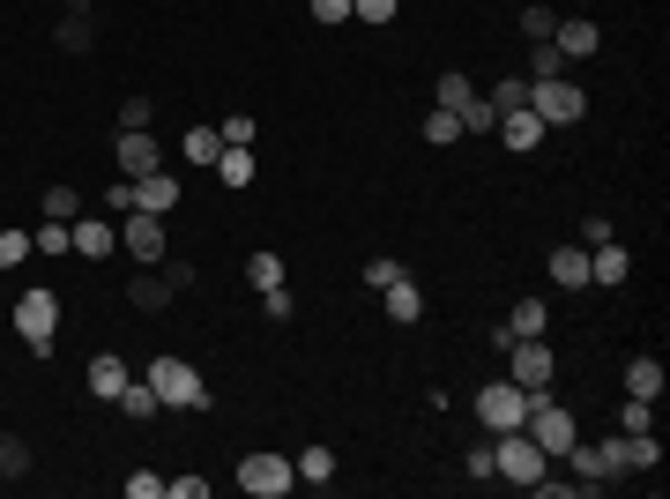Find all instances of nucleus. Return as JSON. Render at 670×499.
<instances>
[{
  "instance_id": "obj_11",
  "label": "nucleus",
  "mask_w": 670,
  "mask_h": 499,
  "mask_svg": "<svg viewBox=\"0 0 670 499\" xmlns=\"http://www.w3.org/2000/svg\"><path fill=\"white\" fill-rule=\"evenodd\" d=\"M68 231H74V253H82V261H112V253H120V224H112L104 209H82Z\"/></svg>"
},
{
  "instance_id": "obj_40",
  "label": "nucleus",
  "mask_w": 670,
  "mask_h": 499,
  "mask_svg": "<svg viewBox=\"0 0 670 499\" xmlns=\"http://www.w3.org/2000/svg\"><path fill=\"white\" fill-rule=\"evenodd\" d=\"M253 127H261V120H247V112H231V120H217V134L231 142V150H253Z\"/></svg>"
},
{
  "instance_id": "obj_8",
  "label": "nucleus",
  "mask_w": 670,
  "mask_h": 499,
  "mask_svg": "<svg viewBox=\"0 0 670 499\" xmlns=\"http://www.w3.org/2000/svg\"><path fill=\"white\" fill-rule=\"evenodd\" d=\"M172 217H149V209H127L120 217V247L134 253V261H142V269H157V261H164V247H172Z\"/></svg>"
},
{
  "instance_id": "obj_25",
  "label": "nucleus",
  "mask_w": 670,
  "mask_h": 499,
  "mask_svg": "<svg viewBox=\"0 0 670 499\" xmlns=\"http://www.w3.org/2000/svg\"><path fill=\"white\" fill-rule=\"evenodd\" d=\"M247 283H253V291H276V283H291V276H283V253H276V247L247 253Z\"/></svg>"
},
{
  "instance_id": "obj_47",
  "label": "nucleus",
  "mask_w": 670,
  "mask_h": 499,
  "mask_svg": "<svg viewBox=\"0 0 670 499\" xmlns=\"http://www.w3.org/2000/svg\"><path fill=\"white\" fill-rule=\"evenodd\" d=\"M164 499H209V477H164Z\"/></svg>"
},
{
  "instance_id": "obj_51",
  "label": "nucleus",
  "mask_w": 670,
  "mask_h": 499,
  "mask_svg": "<svg viewBox=\"0 0 670 499\" xmlns=\"http://www.w3.org/2000/svg\"><path fill=\"white\" fill-rule=\"evenodd\" d=\"M603 239H619V231H611V217H589V224H581V247H603Z\"/></svg>"
},
{
  "instance_id": "obj_31",
  "label": "nucleus",
  "mask_w": 670,
  "mask_h": 499,
  "mask_svg": "<svg viewBox=\"0 0 670 499\" xmlns=\"http://www.w3.org/2000/svg\"><path fill=\"white\" fill-rule=\"evenodd\" d=\"M551 76H567V52L551 46V38H537L529 46V82H551Z\"/></svg>"
},
{
  "instance_id": "obj_50",
  "label": "nucleus",
  "mask_w": 670,
  "mask_h": 499,
  "mask_svg": "<svg viewBox=\"0 0 670 499\" xmlns=\"http://www.w3.org/2000/svg\"><path fill=\"white\" fill-rule=\"evenodd\" d=\"M470 477H477V485H492V440H477V448H470Z\"/></svg>"
},
{
  "instance_id": "obj_45",
  "label": "nucleus",
  "mask_w": 670,
  "mask_h": 499,
  "mask_svg": "<svg viewBox=\"0 0 670 499\" xmlns=\"http://www.w3.org/2000/svg\"><path fill=\"white\" fill-rule=\"evenodd\" d=\"M127 209H134V179H112L104 187V217H127Z\"/></svg>"
},
{
  "instance_id": "obj_20",
  "label": "nucleus",
  "mask_w": 670,
  "mask_h": 499,
  "mask_svg": "<svg viewBox=\"0 0 670 499\" xmlns=\"http://www.w3.org/2000/svg\"><path fill=\"white\" fill-rule=\"evenodd\" d=\"M663 358H626V396H641V402H663Z\"/></svg>"
},
{
  "instance_id": "obj_27",
  "label": "nucleus",
  "mask_w": 670,
  "mask_h": 499,
  "mask_svg": "<svg viewBox=\"0 0 670 499\" xmlns=\"http://www.w3.org/2000/svg\"><path fill=\"white\" fill-rule=\"evenodd\" d=\"M298 485H313V492L336 485V448H306V455H298Z\"/></svg>"
},
{
  "instance_id": "obj_36",
  "label": "nucleus",
  "mask_w": 670,
  "mask_h": 499,
  "mask_svg": "<svg viewBox=\"0 0 670 499\" xmlns=\"http://www.w3.org/2000/svg\"><path fill=\"white\" fill-rule=\"evenodd\" d=\"M454 120H462V134H492V127H499V112H492V104H484V90H477V98L462 104Z\"/></svg>"
},
{
  "instance_id": "obj_1",
  "label": "nucleus",
  "mask_w": 670,
  "mask_h": 499,
  "mask_svg": "<svg viewBox=\"0 0 670 499\" xmlns=\"http://www.w3.org/2000/svg\"><path fill=\"white\" fill-rule=\"evenodd\" d=\"M142 380L157 388V402H164V410H209V402H217V388H209L187 358H149Z\"/></svg>"
},
{
  "instance_id": "obj_17",
  "label": "nucleus",
  "mask_w": 670,
  "mask_h": 499,
  "mask_svg": "<svg viewBox=\"0 0 670 499\" xmlns=\"http://www.w3.org/2000/svg\"><path fill=\"white\" fill-rule=\"evenodd\" d=\"M544 134H551V127L537 120L529 104H521V112H499V142H507V150H514V157H529V150H537V142H544Z\"/></svg>"
},
{
  "instance_id": "obj_24",
  "label": "nucleus",
  "mask_w": 670,
  "mask_h": 499,
  "mask_svg": "<svg viewBox=\"0 0 670 499\" xmlns=\"http://www.w3.org/2000/svg\"><path fill=\"white\" fill-rule=\"evenodd\" d=\"M217 150H223L217 127H187V134H179V157H187V164H201V172L217 164Z\"/></svg>"
},
{
  "instance_id": "obj_43",
  "label": "nucleus",
  "mask_w": 670,
  "mask_h": 499,
  "mask_svg": "<svg viewBox=\"0 0 670 499\" xmlns=\"http://www.w3.org/2000/svg\"><path fill=\"white\" fill-rule=\"evenodd\" d=\"M396 8H402V0H350V16H358V23H396Z\"/></svg>"
},
{
  "instance_id": "obj_23",
  "label": "nucleus",
  "mask_w": 670,
  "mask_h": 499,
  "mask_svg": "<svg viewBox=\"0 0 670 499\" xmlns=\"http://www.w3.org/2000/svg\"><path fill=\"white\" fill-rule=\"evenodd\" d=\"M209 172H217L223 187L239 194V187H253V150H231V142H223V150H217V164H209Z\"/></svg>"
},
{
  "instance_id": "obj_38",
  "label": "nucleus",
  "mask_w": 670,
  "mask_h": 499,
  "mask_svg": "<svg viewBox=\"0 0 670 499\" xmlns=\"http://www.w3.org/2000/svg\"><path fill=\"white\" fill-rule=\"evenodd\" d=\"M619 432H656V402L626 396V402H619Z\"/></svg>"
},
{
  "instance_id": "obj_12",
  "label": "nucleus",
  "mask_w": 670,
  "mask_h": 499,
  "mask_svg": "<svg viewBox=\"0 0 670 499\" xmlns=\"http://www.w3.org/2000/svg\"><path fill=\"white\" fill-rule=\"evenodd\" d=\"M127 380H134V373H127V358H120V350H98V358H90V373H82V388H90L98 402H120Z\"/></svg>"
},
{
  "instance_id": "obj_32",
  "label": "nucleus",
  "mask_w": 670,
  "mask_h": 499,
  "mask_svg": "<svg viewBox=\"0 0 670 499\" xmlns=\"http://www.w3.org/2000/svg\"><path fill=\"white\" fill-rule=\"evenodd\" d=\"M52 38H60V52H90V46H98V23H90V16H60Z\"/></svg>"
},
{
  "instance_id": "obj_34",
  "label": "nucleus",
  "mask_w": 670,
  "mask_h": 499,
  "mask_svg": "<svg viewBox=\"0 0 670 499\" xmlns=\"http://www.w3.org/2000/svg\"><path fill=\"white\" fill-rule=\"evenodd\" d=\"M424 142H432V150H447V142H462V120H454L447 104H432V112H424Z\"/></svg>"
},
{
  "instance_id": "obj_46",
  "label": "nucleus",
  "mask_w": 670,
  "mask_h": 499,
  "mask_svg": "<svg viewBox=\"0 0 670 499\" xmlns=\"http://www.w3.org/2000/svg\"><path fill=\"white\" fill-rule=\"evenodd\" d=\"M127 499H164V477H157V470H134V477H127Z\"/></svg>"
},
{
  "instance_id": "obj_15",
  "label": "nucleus",
  "mask_w": 670,
  "mask_h": 499,
  "mask_svg": "<svg viewBox=\"0 0 670 499\" xmlns=\"http://www.w3.org/2000/svg\"><path fill=\"white\" fill-rule=\"evenodd\" d=\"M134 209H149V217H172V209H179V179L164 172V164H157V172H142V179H134Z\"/></svg>"
},
{
  "instance_id": "obj_42",
  "label": "nucleus",
  "mask_w": 670,
  "mask_h": 499,
  "mask_svg": "<svg viewBox=\"0 0 670 499\" xmlns=\"http://www.w3.org/2000/svg\"><path fill=\"white\" fill-rule=\"evenodd\" d=\"M261 313H269V321H291V313H298L291 283H276V291H261Z\"/></svg>"
},
{
  "instance_id": "obj_49",
  "label": "nucleus",
  "mask_w": 670,
  "mask_h": 499,
  "mask_svg": "<svg viewBox=\"0 0 670 499\" xmlns=\"http://www.w3.org/2000/svg\"><path fill=\"white\" fill-rule=\"evenodd\" d=\"M313 23H328V30L350 23V0H313Z\"/></svg>"
},
{
  "instance_id": "obj_37",
  "label": "nucleus",
  "mask_w": 670,
  "mask_h": 499,
  "mask_svg": "<svg viewBox=\"0 0 670 499\" xmlns=\"http://www.w3.org/2000/svg\"><path fill=\"white\" fill-rule=\"evenodd\" d=\"M46 217H60V224H74V217H82V194H74L68 179H60V187H46Z\"/></svg>"
},
{
  "instance_id": "obj_28",
  "label": "nucleus",
  "mask_w": 670,
  "mask_h": 499,
  "mask_svg": "<svg viewBox=\"0 0 670 499\" xmlns=\"http://www.w3.org/2000/svg\"><path fill=\"white\" fill-rule=\"evenodd\" d=\"M470 98H477V82L462 76V68H447V76L432 82V104H447V112H462V104H470Z\"/></svg>"
},
{
  "instance_id": "obj_41",
  "label": "nucleus",
  "mask_w": 670,
  "mask_h": 499,
  "mask_svg": "<svg viewBox=\"0 0 670 499\" xmlns=\"http://www.w3.org/2000/svg\"><path fill=\"white\" fill-rule=\"evenodd\" d=\"M596 462H603V477H626V432H611V440H596Z\"/></svg>"
},
{
  "instance_id": "obj_16",
  "label": "nucleus",
  "mask_w": 670,
  "mask_h": 499,
  "mask_svg": "<svg viewBox=\"0 0 670 499\" xmlns=\"http://www.w3.org/2000/svg\"><path fill=\"white\" fill-rule=\"evenodd\" d=\"M380 306H388V321H396V328H418V321H424V291H418V276H396V283L380 291Z\"/></svg>"
},
{
  "instance_id": "obj_44",
  "label": "nucleus",
  "mask_w": 670,
  "mask_h": 499,
  "mask_svg": "<svg viewBox=\"0 0 670 499\" xmlns=\"http://www.w3.org/2000/svg\"><path fill=\"white\" fill-rule=\"evenodd\" d=\"M120 127H157V104H149L142 90H134V98L120 104Z\"/></svg>"
},
{
  "instance_id": "obj_52",
  "label": "nucleus",
  "mask_w": 670,
  "mask_h": 499,
  "mask_svg": "<svg viewBox=\"0 0 670 499\" xmlns=\"http://www.w3.org/2000/svg\"><path fill=\"white\" fill-rule=\"evenodd\" d=\"M60 16H98V0H60Z\"/></svg>"
},
{
  "instance_id": "obj_4",
  "label": "nucleus",
  "mask_w": 670,
  "mask_h": 499,
  "mask_svg": "<svg viewBox=\"0 0 670 499\" xmlns=\"http://www.w3.org/2000/svg\"><path fill=\"white\" fill-rule=\"evenodd\" d=\"M544 470H551V455L537 448L521 425H514V432H492V477H499V485H521V492H529Z\"/></svg>"
},
{
  "instance_id": "obj_33",
  "label": "nucleus",
  "mask_w": 670,
  "mask_h": 499,
  "mask_svg": "<svg viewBox=\"0 0 670 499\" xmlns=\"http://www.w3.org/2000/svg\"><path fill=\"white\" fill-rule=\"evenodd\" d=\"M30 253H74V231L60 224V217H46V224L30 231Z\"/></svg>"
},
{
  "instance_id": "obj_14",
  "label": "nucleus",
  "mask_w": 670,
  "mask_h": 499,
  "mask_svg": "<svg viewBox=\"0 0 670 499\" xmlns=\"http://www.w3.org/2000/svg\"><path fill=\"white\" fill-rule=\"evenodd\" d=\"M127 299L142 306V313H164V306L179 299V283H172V269H164V261H157V269H142V276H134V283H127Z\"/></svg>"
},
{
  "instance_id": "obj_10",
  "label": "nucleus",
  "mask_w": 670,
  "mask_h": 499,
  "mask_svg": "<svg viewBox=\"0 0 670 499\" xmlns=\"http://www.w3.org/2000/svg\"><path fill=\"white\" fill-rule=\"evenodd\" d=\"M112 157H120V179H142V172L164 164V142H157L149 127H120V134H112Z\"/></svg>"
},
{
  "instance_id": "obj_48",
  "label": "nucleus",
  "mask_w": 670,
  "mask_h": 499,
  "mask_svg": "<svg viewBox=\"0 0 670 499\" xmlns=\"http://www.w3.org/2000/svg\"><path fill=\"white\" fill-rule=\"evenodd\" d=\"M23 253H30V231H0V269H16Z\"/></svg>"
},
{
  "instance_id": "obj_7",
  "label": "nucleus",
  "mask_w": 670,
  "mask_h": 499,
  "mask_svg": "<svg viewBox=\"0 0 670 499\" xmlns=\"http://www.w3.org/2000/svg\"><path fill=\"white\" fill-rule=\"evenodd\" d=\"M529 112H537L544 127H573L581 112H589V90H581V82H567V76L529 82Z\"/></svg>"
},
{
  "instance_id": "obj_22",
  "label": "nucleus",
  "mask_w": 670,
  "mask_h": 499,
  "mask_svg": "<svg viewBox=\"0 0 670 499\" xmlns=\"http://www.w3.org/2000/svg\"><path fill=\"white\" fill-rule=\"evenodd\" d=\"M663 470V440L656 432H626V477H648Z\"/></svg>"
},
{
  "instance_id": "obj_19",
  "label": "nucleus",
  "mask_w": 670,
  "mask_h": 499,
  "mask_svg": "<svg viewBox=\"0 0 670 499\" xmlns=\"http://www.w3.org/2000/svg\"><path fill=\"white\" fill-rule=\"evenodd\" d=\"M551 283L559 291H589V247L573 239V247H551Z\"/></svg>"
},
{
  "instance_id": "obj_6",
  "label": "nucleus",
  "mask_w": 670,
  "mask_h": 499,
  "mask_svg": "<svg viewBox=\"0 0 670 499\" xmlns=\"http://www.w3.org/2000/svg\"><path fill=\"white\" fill-rule=\"evenodd\" d=\"M499 358H507V380H514L521 396H544V388H551V373H559V358H551V343H544V336H521V343H507Z\"/></svg>"
},
{
  "instance_id": "obj_2",
  "label": "nucleus",
  "mask_w": 670,
  "mask_h": 499,
  "mask_svg": "<svg viewBox=\"0 0 670 499\" xmlns=\"http://www.w3.org/2000/svg\"><path fill=\"white\" fill-rule=\"evenodd\" d=\"M8 321H16V336H23L30 358H52V336H60V291H46V283H38V291H16V313H8Z\"/></svg>"
},
{
  "instance_id": "obj_13",
  "label": "nucleus",
  "mask_w": 670,
  "mask_h": 499,
  "mask_svg": "<svg viewBox=\"0 0 670 499\" xmlns=\"http://www.w3.org/2000/svg\"><path fill=\"white\" fill-rule=\"evenodd\" d=\"M626 276H633V253H626V239H603V247H589V283L619 291Z\"/></svg>"
},
{
  "instance_id": "obj_35",
  "label": "nucleus",
  "mask_w": 670,
  "mask_h": 499,
  "mask_svg": "<svg viewBox=\"0 0 670 499\" xmlns=\"http://www.w3.org/2000/svg\"><path fill=\"white\" fill-rule=\"evenodd\" d=\"M551 30H559V8H544V0H529V8H521V38L537 46V38H551Z\"/></svg>"
},
{
  "instance_id": "obj_9",
  "label": "nucleus",
  "mask_w": 670,
  "mask_h": 499,
  "mask_svg": "<svg viewBox=\"0 0 670 499\" xmlns=\"http://www.w3.org/2000/svg\"><path fill=\"white\" fill-rule=\"evenodd\" d=\"M529 418V396H521L514 380H492V388H477V425L484 432H514Z\"/></svg>"
},
{
  "instance_id": "obj_5",
  "label": "nucleus",
  "mask_w": 670,
  "mask_h": 499,
  "mask_svg": "<svg viewBox=\"0 0 670 499\" xmlns=\"http://www.w3.org/2000/svg\"><path fill=\"white\" fill-rule=\"evenodd\" d=\"M239 492H247V499H283V492H298V462H291V455H276V448L239 455Z\"/></svg>"
},
{
  "instance_id": "obj_29",
  "label": "nucleus",
  "mask_w": 670,
  "mask_h": 499,
  "mask_svg": "<svg viewBox=\"0 0 670 499\" xmlns=\"http://www.w3.org/2000/svg\"><path fill=\"white\" fill-rule=\"evenodd\" d=\"M507 328H514V336H544V328H551V306H544V299H514Z\"/></svg>"
},
{
  "instance_id": "obj_21",
  "label": "nucleus",
  "mask_w": 670,
  "mask_h": 499,
  "mask_svg": "<svg viewBox=\"0 0 670 499\" xmlns=\"http://www.w3.org/2000/svg\"><path fill=\"white\" fill-rule=\"evenodd\" d=\"M120 418H134V425H157V418H164V402H157V388H149V380H127V388H120Z\"/></svg>"
},
{
  "instance_id": "obj_39",
  "label": "nucleus",
  "mask_w": 670,
  "mask_h": 499,
  "mask_svg": "<svg viewBox=\"0 0 670 499\" xmlns=\"http://www.w3.org/2000/svg\"><path fill=\"white\" fill-rule=\"evenodd\" d=\"M396 276H410V269L396 261V253H372V261H366V291H388Z\"/></svg>"
},
{
  "instance_id": "obj_3",
  "label": "nucleus",
  "mask_w": 670,
  "mask_h": 499,
  "mask_svg": "<svg viewBox=\"0 0 670 499\" xmlns=\"http://www.w3.org/2000/svg\"><path fill=\"white\" fill-rule=\"evenodd\" d=\"M521 432H529V440H537V448H544L551 462H567V448L581 440L573 410H567L559 396H551V388H544V396H529V418H521Z\"/></svg>"
},
{
  "instance_id": "obj_18",
  "label": "nucleus",
  "mask_w": 670,
  "mask_h": 499,
  "mask_svg": "<svg viewBox=\"0 0 670 499\" xmlns=\"http://www.w3.org/2000/svg\"><path fill=\"white\" fill-rule=\"evenodd\" d=\"M551 46L567 52V60H589V52L603 46V30H596L589 16H559V30H551Z\"/></svg>"
},
{
  "instance_id": "obj_30",
  "label": "nucleus",
  "mask_w": 670,
  "mask_h": 499,
  "mask_svg": "<svg viewBox=\"0 0 670 499\" xmlns=\"http://www.w3.org/2000/svg\"><path fill=\"white\" fill-rule=\"evenodd\" d=\"M484 104H492V112H521V104H529V76H499L492 90H484Z\"/></svg>"
},
{
  "instance_id": "obj_26",
  "label": "nucleus",
  "mask_w": 670,
  "mask_h": 499,
  "mask_svg": "<svg viewBox=\"0 0 670 499\" xmlns=\"http://www.w3.org/2000/svg\"><path fill=\"white\" fill-rule=\"evenodd\" d=\"M16 477H30V440L23 432H0V485H16Z\"/></svg>"
}]
</instances>
